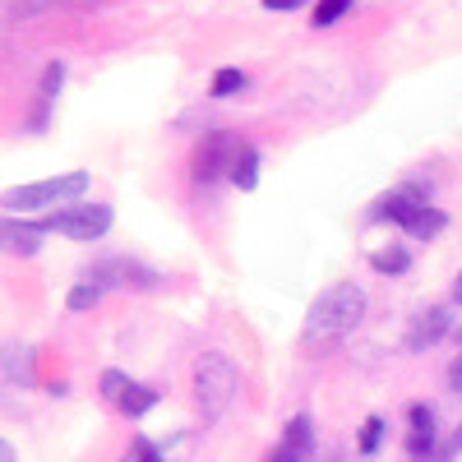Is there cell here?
Instances as JSON below:
<instances>
[{"label": "cell", "mask_w": 462, "mask_h": 462, "mask_svg": "<svg viewBox=\"0 0 462 462\" xmlns=\"http://www.w3.org/2000/svg\"><path fill=\"white\" fill-rule=\"evenodd\" d=\"M365 315V291L356 282H333L324 287L310 310H305V324H300V342L305 346H328L337 337H346Z\"/></svg>", "instance_id": "6da1fadb"}, {"label": "cell", "mask_w": 462, "mask_h": 462, "mask_svg": "<svg viewBox=\"0 0 462 462\" xmlns=\"http://www.w3.org/2000/svg\"><path fill=\"white\" fill-rule=\"evenodd\" d=\"M88 195V171H65V176H47V180H32V185H14L5 189V204L14 213H37V208H56Z\"/></svg>", "instance_id": "7a4b0ae2"}, {"label": "cell", "mask_w": 462, "mask_h": 462, "mask_svg": "<svg viewBox=\"0 0 462 462\" xmlns=\"http://www.w3.org/2000/svg\"><path fill=\"white\" fill-rule=\"evenodd\" d=\"M374 217H389L393 226H402L407 236H416V241H435L439 231H444V222H448L435 204L407 195V189H393V195H383L379 208H374Z\"/></svg>", "instance_id": "3957f363"}, {"label": "cell", "mask_w": 462, "mask_h": 462, "mask_svg": "<svg viewBox=\"0 0 462 462\" xmlns=\"http://www.w3.org/2000/svg\"><path fill=\"white\" fill-rule=\"evenodd\" d=\"M231 393H236V365H231L222 352H204L199 365H195V398H199L204 416L217 420L226 411Z\"/></svg>", "instance_id": "277c9868"}, {"label": "cell", "mask_w": 462, "mask_h": 462, "mask_svg": "<svg viewBox=\"0 0 462 462\" xmlns=\"http://www.w3.org/2000/svg\"><path fill=\"white\" fill-rule=\"evenodd\" d=\"M111 222H116L111 204H74V208H56V213H47L37 226H42V231H60L65 241H79V245H88V241L106 236Z\"/></svg>", "instance_id": "5b68a950"}, {"label": "cell", "mask_w": 462, "mask_h": 462, "mask_svg": "<svg viewBox=\"0 0 462 462\" xmlns=\"http://www.w3.org/2000/svg\"><path fill=\"white\" fill-rule=\"evenodd\" d=\"M453 328V315H448V305H430V310H416L407 333H402V346L407 352H430V346Z\"/></svg>", "instance_id": "8992f818"}, {"label": "cell", "mask_w": 462, "mask_h": 462, "mask_svg": "<svg viewBox=\"0 0 462 462\" xmlns=\"http://www.w3.org/2000/svg\"><path fill=\"white\" fill-rule=\"evenodd\" d=\"M236 152L241 143L231 139V134H208L195 152V180H217L222 171L231 176V167H236Z\"/></svg>", "instance_id": "52a82bcc"}, {"label": "cell", "mask_w": 462, "mask_h": 462, "mask_svg": "<svg viewBox=\"0 0 462 462\" xmlns=\"http://www.w3.org/2000/svg\"><path fill=\"white\" fill-rule=\"evenodd\" d=\"M315 448V426H310V416H291L287 420V430L278 439V448L268 453V462H305Z\"/></svg>", "instance_id": "ba28073f"}, {"label": "cell", "mask_w": 462, "mask_h": 462, "mask_svg": "<svg viewBox=\"0 0 462 462\" xmlns=\"http://www.w3.org/2000/svg\"><path fill=\"white\" fill-rule=\"evenodd\" d=\"M435 411L426 407V402H416L411 407V435H407V453L416 457V462H430L435 457Z\"/></svg>", "instance_id": "9c48e42d"}, {"label": "cell", "mask_w": 462, "mask_h": 462, "mask_svg": "<svg viewBox=\"0 0 462 462\" xmlns=\"http://www.w3.org/2000/svg\"><path fill=\"white\" fill-rule=\"evenodd\" d=\"M37 236H42V226H28V222H5V250L10 254H37V245H42V241H37Z\"/></svg>", "instance_id": "30bf717a"}, {"label": "cell", "mask_w": 462, "mask_h": 462, "mask_svg": "<svg viewBox=\"0 0 462 462\" xmlns=\"http://www.w3.org/2000/svg\"><path fill=\"white\" fill-rule=\"evenodd\" d=\"M370 268H374V273H407V268H411V254L402 250V245H383V250H374L370 254Z\"/></svg>", "instance_id": "8fae6325"}, {"label": "cell", "mask_w": 462, "mask_h": 462, "mask_svg": "<svg viewBox=\"0 0 462 462\" xmlns=\"http://www.w3.org/2000/svg\"><path fill=\"white\" fill-rule=\"evenodd\" d=\"M231 180H236L241 189H254V185H259V152H254L250 143H241L236 167H231Z\"/></svg>", "instance_id": "7c38bea8"}, {"label": "cell", "mask_w": 462, "mask_h": 462, "mask_svg": "<svg viewBox=\"0 0 462 462\" xmlns=\"http://www.w3.org/2000/svg\"><path fill=\"white\" fill-rule=\"evenodd\" d=\"M60 84H65V65L56 60V65H47V69H42V88H37V102H42V116H47V106L56 102ZM42 116H37V125H42Z\"/></svg>", "instance_id": "4fadbf2b"}, {"label": "cell", "mask_w": 462, "mask_h": 462, "mask_svg": "<svg viewBox=\"0 0 462 462\" xmlns=\"http://www.w3.org/2000/svg\"><path fill=\"white\" fill-rule=\"evenodd\" d=\"M152 402H158V389H143V383H130V393L121 398V411H125V416H143Z\"/></svg>", "instance_id": "5bb4252c"}, {"label": "cell", "mask_w": 462, "mask_h": 462, "mask_svg": "<svg viewBox=\"0 0 462 462\" xmlns=\"http://www.w3.org/2000/svg\"><path fill=\"white\" fill-rule=\"evenodd\" d=\"M245 74L241 69H217L213 74V97H236V93H245Z\"/></svg>", "instance_id": "9a60e30c"}, {"label": "cell", "mask_w": 462, "mask_h": 462, "mask_svg": "<svg viewBox=\"0 0 462 462\" xmlns=\"http://www.w3.org/2000/svg\"><path fill=\"white\" fill-rule=\"evenodd\" d=\"M383 430H389V426H383V416H370L365 420V426H361V439H356V448L370 457L374 448H379V439H383Z\"/></svg>", "instance_id": "2e32d148"}, {"label": "cell", "mask_w": 462, "mask_h": 462, "mask_svg": "<svg viewBox=\"0 0 462 462\" xmlns=\"http://www.w3.org/2000/svg\"><path fill=\"white\" fill-rule=\"evenodd\" d=\"M125 393H130V379H125L121 370H106V374H102V398L121 407V398H125Z\"/></svg>", "instance_id": "e0dca14e"}, {"label": "cell", "mask_w": 462, "mask_h": 462, "mask_svg": "<svg viewBox=\"0 0 462 462\" xmlns=\"http://www.w3.org/2000/svg\"><path fill=\"white\" fill-rule=\"evenodd\" d=\"M97 300H102V287L84 278L79 287H74V291H69V300H65V305H69V310H88V305H97Z\"/></svg>", "instance_id": "ac0fdd59"}, {"label": "cell", "mask_w": 462, "mask_h": 462, "mask_svg": "<svg viewBox=\"0 0 462 462\" xmlns=\"http://www.w3.org/2000/svg\"><path fill=\"white\" fill-rule=\"evenodd\" d=\"M346 10H352V0H319V5H315V28H328V23H337Z\"/></svg>", "instance_id": "d6986e66"}, {"label": "cell", "mask_w": 462, "mask_h": 462, "mask_svg": "<svg viewBox=\"0 0 462 462\" xmlns=\"http://www.w3.org/2000/svg\"><path fill=\"white\" fill-rule=\"evenodd\" d=\"M457 448H462V426H453V435L435 448V457H430V462H453V453H457Z\"/></svg>", "instance_id": "ffe728a7"}, {"label": "cell", "mask_w": 462, "mask_h": 462, "mask_svg": "<svg viewBox=\"0 0 462 462\" xmlns=\"http://www.w3.org/2000/svg\"><path fill=\"white\" fill-rule=\"evenodd\" d=\"M444 379H448V389H453V393H462V352L453 356V365H448V374H444Z\"/></svg>", "instance_id": "44dd1931"}, {"label": "cell", "mask_w": 462, "mask_h": 462, "mask_svg": "<svg viewBox=\"0 0 462 462\" xmlns=\"http://www.w3.org/2000/svg\"><path fill=\"white\" fill-rule=\"evenodd\" d=\"M134 457H139V462H162V457H158V448H152L148 439H134Z\"/></svg>", "instance_id": "7402d4cb"}, {"label": "cell", "mask_w": 462, "mask_h": 462, "mask_svg": "<svg viewBox=\"0 0 462 462\" xmlns=\"http://www.w3.org/2000/svg\"><path fill=\"white\" fill-rule=\"evenodd\" d=\"M305 0H263V10H300Z\"/></svg>", "instance_id": "603a6c76"}, {"label": "cell", "mask_w": 462, "mask_h": 462, "mask_svg": "<svg viewBox=\"0 0 462 462\" xmlns=\"http://www.w3.org/2000/svg\"><path fill=\"white\" fill-rule=\"evenodd\" d=\"M0 462H19V457H14V444H10V439L0 444Z\"/></svg>", "instance_id": "cb8c5ba5"}, {"label": "cell", "mask_w": 462, "mask_h": 462, "mask_svg": "<svg viewBox=\"0 0 462 462\" xmlns=\"http://www.w3.org/2000/svg\"><path fill=\"white\" fill-rule=\"evenodd\" d=\"M453 300L462 305V273H457V282H453Z\"/></svg>", "instance_id": "d4e9b609"}, {"label": "cell", "mask_w": 462, "mask_h": 462, "mask_svg": "<svg viewBox=\"0 0 462 462\" xmlns=\"http://www.w3.org/2000/svg\"><path fill=\"white\" fill-rule=\"evenodd\" d=\"M121 462H139V457H134V453H125V457H121Z\"/></svg>", "instance_id": "484cf974"}]
</instances>
